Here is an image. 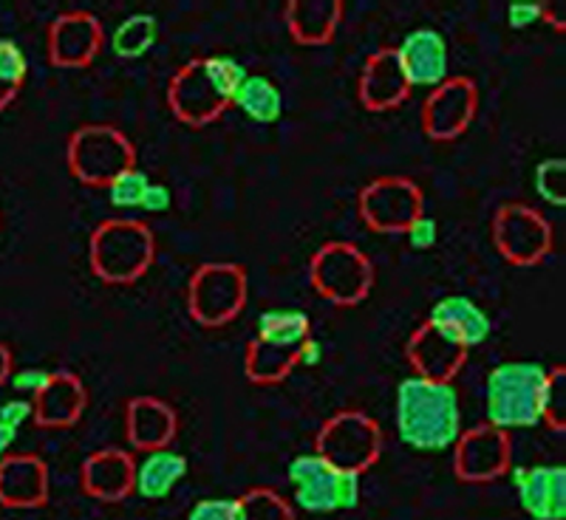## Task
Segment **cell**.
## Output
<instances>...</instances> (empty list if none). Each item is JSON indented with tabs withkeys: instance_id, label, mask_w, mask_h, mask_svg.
I'll use <instances>...</instances> for the list:
<instances>
[{
	"instance_id": "obj_16",
	"label": "cell",
	"mask_w": 566,
	"mask_h": 520,
	"mask_svg": "<svg viewBox=\"0 0 566 520\" xmlns=\"http://www.w3.org/2000/svg\"><path fill=\"white\" fill-rule=\"evenodd\" d=\"M515 495L524 512L533 520L566 518V469L560 464L538 467H510Z\"/></svg>"
},
{
	"instance_id": "obj_27",
	"label": "cell",
	"mask_w": 566,
	"mask_h": 520,
	"mask_svg": "<svg viewBox=\"0 0 566 520\" xmlns=\"http://www.w3.org/2000/svg\"><path fill=\"white\" fill-rule=\"evenodd\" d=\"M297 351L301 348H281L270 342L252 340L247 346L244 371L247 380L255 385H277L297 368Z\"/></svg>"
},
{
	"instance_id": "obj_21",
	"label": "cell",
	"mask_w": 566,
	"mask_h": 520,
	"mask_svg": "<svg viewBox=\"0 0 566 520\" xmlns=\"http://www.w3.org/2000/svg\"><path fill=\"white\" fill-rule=\"evenodd\" d=\"M32 422L38 427L63 431V427H74L80 422L85 405H88V391L77 373L52 371V382L32 399Z\"/></svg>"
},
{
	"instance_id": "obj_18",
	"label": "cell",
	"mask_w": 566,
	"mask_h": 520,
	"mask_svg": "<svg viewBox=\"0 0 566 520\" xmlns=\"http://www.w3.org/2000/svg\"><path fill=\"white\" fill-rule=\"evenodd\" d=\"M176 433H179V416L168 402L156 396H136L125 405V438L134 450H165L174 444Z\"/></svg>"
},
{
	"instance_id": "obj_1",
	"label": "cell",
	"mask_w": 566,
	"mask_h": 520,
	"mask_svg": "<svg viewBox=\"0 0 566 520\" xmlns=\"http://www.w3.org/2000/svg\"><path fill=\"white\" fill-rule=\"evenodd\" d=\"M394 424L399 442L417 453L453 450L462 436V402L453 382L408 376L397 385Z\"/></svg>"
},
{
	"instance_id": "obj_36",
	"label": "cell",
	"mask_w": 566,
	"mask_h": 520,
	"mask_svg": "<svg viewBox=\"0 0 566 520\" xmlns=\"http://www.w3.org/2000/svg\"><path fill=\"white\" fill-rule=\"evenodd\" d=\"M187 520H239V503L235 498H205L193 503Z\"/></svg>"
},
{
	"instance_id": "obj_10",
	"label": "cell",
	"mask_w": 566,
	"mask_h": 520,
	"mask_svg": "<svg viewBox=\"0 0 566 520\" xmlns=\"http://www.w3.org/2000/svg\"><path fill=\"white\" fill-rule=\"evenodd\" d=\"M493 241L513 266H535L553 252V226L533 206L510 201L495 210Z\"/></svg>"
},
{
	"instance_id": "obj_13",
	"label": "cell",
	"mask_w": 566,
	"mask_h": 520,
	"mask_svg": "<svg viewBox=\"0 0 566 520\" xmlns=\"http://www.w3.org/2000/svg\"><path fill=\"white\" fill-rule=\"evenodd\" d=\"M479 108L476 83L470 77H448L428 94L422 105V128L437 141H453L470 128Z\"/></svg>"
},
{
	"instance_id": "obj_3",
	"label": "cell",
	"mask_w": 566,
	"mask_h": 520,
	"mask_svg": "<svg viewBox=\"0 0 566 520\" xmlns=\"http://www.w3.org/2000/svg\"><path fill=\"white\" fill-rule=\"evenodd\" d=\"M549 368L533 360L495 365L484 380V416L495 431H533L541 424V391Z\"/></svg>"
},
{
	"instance_id": "obj_29",
	"label": "cell",
	"mask_w": 566,
	"mask_h": 520,
	"mask_svg": "<svg viewBox=\"0 0 566 520\" xmlns=\"http://www.w3.org/2000/svg\"><path fill=\"white\" fill-rule=\"evenodd\" d=\"M156 40H159V20L148 12H139L125 18L114 29V34L108 40V49L116 60L134 63V60H142L154 49Z\"/></svg>"
},
{
	"instance_id": "obj_6",
	"label": "cell",
	"mask_w": 566,
	"mask_h": 520,
	"mask_svg": "<svg viewBox=\"0 0 566 520\" xmlns=\"http://www.w3.org/2000/svg\"><path fill=\"white\" fill-rule=\"evenodd\" d=\"M69 170L85 187H108L116 176L136 168V148L111 125H83L69 139Z\"/></svg>"
},
{
	"instance_id": "obj_42",
	"label": "cell",
	"mask_w": 566,
	"mask_h": 520,
	"mask_svg": "<svg viewBox=\"0 0 566 520\" xmlns=\"http://www.w3.org/2000/svg\"><path fill=\"white\" fill-rule=\"evenodd\" d=\"M12 371H14L12 351H9V346H3V342H0V385H7L9 376H12Z\"/></svg>"
},
{
	"instance_id": "obj_32",
	"label": "cell",
	"mask_w": 566,
	"mask_h": 520,
	"mask_svg": "<svg viewBox=\"0 0 566 520\" xmlns=\"http://www.w3.org/2000/svg\"><path fill=\"white\" fill-rule=\"evenodd\" d=\"M564 391H566V368L553 365L549 376L541 391V424H547L553 433L566 431V405H564Z\"/></svg>"
},
{
	"instance_id": "obj_22",
	"label": "cell",
	"mask_w": 566,
	"mask_h": 520,
	"mask_svg": "<svg viewBox=\"0 0 566 520\" xmlns=\"http://www.w3.org/2000/svg\"><path fill=\"white\" fill-rule=\"evenodd\" d=\"M411 85L399 68V60L394 49H380L366 60L360 74V103L368 110H391L399 108L411 97Z\"/></svg>"
},
{
	"instance_id": "obj_15",
	"label": "cell",
	"mask_w": 566,
	"mask_h": 520,
	"mask_svg": "<svg viewBox=\"0 0 566 520\" xmlns=\"http://www.w3.org/2000/svg\"><path fill=\"white\" fill-rule=\"evenodd\" d=\"M399 60V68L406 74L411 88H439L451 77V54H448V40L442 32L431 26L413 29L402 38V43L394 49Z\"/></svg>"
},
{
	"instance_id": "obj_33",
	"label": "cell",
	"mask_w": 566,
	"mask_h": 520,
	"mask_svg": "<svg viewBox=\"0 0 566 520\" xmlns=\"http://www.w3.org/2000/svg\"><path fill=\"white\" fill-rule=\"evenodd\" d=\"M148 184H150V176L142 168L125 170L123 176H116V179L105 187L108 204L114 206V210H139Z\"/></svg>"
},
{
	"instance_id": "obj_12",
	"label": "cell",
	"mask_w": 566,
	"mask_h": 520,
	"mask_svg": "<svg viewBox=\"0 0 566 520\" xmlns=\"http://www.w3.org/2000/svg\"><path fill=\"white\" fill-rule=\"evenodd\" d=\"M510 467H513L510 433L495 431L490 424L462 431V436L453 444V473L459 481L490 484L507 476Z\"/></svg>"
},
{
	"instance_id": "obj_11",
	"label": "cell",
	"mask_w": 566,
	"mask_h": 520,
	"mask_svg": "<svg viewBox=\"0 0 566 520\" xmlns=\"http://www.w3.org/2000/svg\"><path fill=\"white\" fill-rule=\"evenodd\" d=\"M422 190L411 179L386 176L360 190V219L374 232L402 235L413 219L422 215Z\"/></svg>"
},
{
	"instance_id": "obj_39",
	"label": "cell",
	"mask_w": 566,
	"mask_h": 520,
	"mask_svg": "<svg viewBox=\"0 0 566 520\" xmlns=\"http://www.w3.org/2000/svg\"><path fill=\"white\" fill-rule=\"evenodd\" d=\"M34 418V405L32 399H7V402H0V424H7L12 431H20L23 424L32 422Z\"/></svg>"
},
{
	"instance_id": "obj_28",
	"label": "cell",
	"mask_w": 566,
	"mask_h": 520,
	"mask_svg": "<svg viewBox=\"0 0 566 520\" xmlns=\"http://www.w3.org/2000/svg\"><path fill=\"white\" fill-rule=\"evenodd\" d=\"M312 337V320L301 309L261 311L255 322V340L281 348H301Z\"/></svg>"
},
{
	"instance_id": "obj_30",
	"label": "cell",
	"mask_w": 566,
	"mask_h": 520,
	"mask_svg": "<svg viewBox=\"0 0 566 520\" xmlns=\"http://www.w3.org/2000/svg\"><path fill=\"white\" fill-rule=\"evenodd\" d=\"M29 77V60L14 40L0 38V110L18 99Z\"/></svg>"
},
{
	"instance_id": "obj_20",
	"label": "cell",
	"mask_w": 566,
	"mask_h": 520,
	"mask_svg": "<svg viewBox=\"0 0 566 520\" xmlns=\"http://www.w3.org/2000/svg\"><path fill=\"white\" fill-rule=\"evenodd\" d=\"M134 456L116 447L91 453L80 469L83 492L103 503L125 501L128 495H134Z\"/></svg>"
},
{
	"instance_id": "obj_41",
	"label": "cell",
	"mask_w": 566,
	"mask_h": 520,
	"mask_svg": "<svg viewBox=\"0 0 566 520\" xmlns=\"http://www.w3.org/2000/svg\"><path fill=\"white\" fill-rule=\"evenodd\" d=\"M323 362V342L310 337L303 340L301 351H297V368H317Z\"/></svg>"
},
{
	"instance_id": "obj_35",
	"label": "cell",
	"mask_w": 566,
	"mask_h": 520,
	"mask_svg": "<svg viewBox=\"0 0 566 520\" xmlns=\"http://www.w3.org/2000/svg\"><path fill=\"white\" fill-rule=\"evenodd\" d=\"M549 7L547 3H538V0H513L507 3V26L515 32H524V29H533L535 23L547 20Z\"/></svg>"
},
{
	"instance_id": "obj_37",
	"label": "cell",
	"mask_w": 566,
	"mask_h": 520,
	"mask_svg": "<svg viewBox=\"0 0 566 520\" xmlns=\"http://www.w3.org/2000/svg\"><path fill=\"white\" fill-rule=\"evenodd\" d=\"M402 235H406V241H408V246H411V250H417V252H428V250H433V246H437V241H439V224H437V219H431V215H419V219H413L411 224H408V230L402 232Z\"/></svg>"
},
{
	"instance_id": "obj_4",
	"label": "cell",
	"mask_w": 566,
	"mask_h": 520,
	"mask_svg": "<svg viewBox=\"0 0 566 520\" xmlns=\"http://www.w3.org/2000/svg\"><path fill=\"white\" fill-rule=\"evenodd\" d=\"M91 269L111 286H130L150 269L156 238L148 224L130 219L103 221L88 244Z\"/></svg>"
},
{
	"instance_id": "obj_23",
	"label": "cell",
	"mask_w": 566,
	"mask_h": 520,
	"mask_svg": "<svg viewBox=\"0 0 566 520\" xmlns=\"http://www.w3.org/2000/svg\"><path fill=\"white\" fill-rule=\"evenodd\" d=\"M424 320L431 322V326L442 328L444 335H451L453 340L462 342L468 351L470 348L484 346L490 340V335H493V320H490V315L468 295L442 297V300L433 303Z\"/></svg>"
},
{
	"instance_id": "obj_26",
	"label": "cell",
	"mask_w": 566,
	"mask_h": 520,
	"mask_svg": "<svg viewBox=\"0 0 566 520\" xmlns=\"http://www.w3.org/2000/svg\"><path fill=\"white\" fill-rule=\"evenodd\" d=\"M232 108L258 125H275L283 116V94L266 74H247L232 97Z\"/></svg>"
},
{
	"instance_id": "obj_38",
	"label": "cell",
	"mask_w": 566,
	"mask_h": 520,
	"mask_svg": "<svg viewBox=\"0 0 566 520\" xmlns=\"http://www.w3.org/2000/svg\"><path fill=\"white\" fill-rule=\"evenodd\" d=\"M49 382H52V371H45V368H20V371H12L7 385L14 393H23V396L34 399Z\"/></svg>"
},
{
	"instance_id": "obj_34",
	"label": "cell",
	"mask_w": 566,
	"mask_h": 520,
	"mask_svg": "<svg viewBox=\"0 0 566 520\" xmlns=\"http://www.w3.org/2000/svg\"><path fill=\"white\" fill-rule=\"evenodd\" d=\"M564 170H566V161L560 159V156H549V159L535 165V173H533L535 193L553 206H564Z\"/></svg>"
},
{
	"instance_id": "obj_9",
	"label": "cell",
	"mask_w": 566,
	"mask_h": 520,
	"mask_svg": "<svg viewBox=\"0 0 566 520\" xmlns=\"http://www.w3.org/2000/svg\"><path fill=\"white\" fill-rule=\"evenodd\" d=\"M312 286L335 306L352 309L371 291L374 266L354 244H326L312 257Z\"/></svg>"
},
{
	"instance_id": "obj_8",
	"label": "cell",
	"mask_w": 566,
	"mask_h": 520,
	"mask_svg": "<svg viewBox=\"0 0 566 520\" xmlns=\"http://www.w3.org/2000/svg\"><path fill=\"white\" fill-rule=\"evenodd\" d=\"M247 272L239 264H205L187 286V309L199 326L221 328L247 306Z\"/></svg>"
},
{
	"instance_id": "obj_17",
	"label": "cell",
	"mask_w": 566,
	"mask_h": 520,
	"mask_svg": "<svg viewBox=\"0 0 566 520\" xmlns=\"http://www.w3.org/2000/svg\"><path fill=\"white\" fill-rule=\"evenodd\" d=\"M406 357L413 368V376L437 382H453L468 360V348L451 335H444L442 328L431 326L424 320L411 335L406 346Z\"/></svg>"
},
{
	"instance_id": "obj_24",
	"label": "cell",
	"mask_w": 566,
	"mask_h": 520,
	"mask_svg": "<svg viewBox=\"0 0 566 520\" xmlns=\"http://www.w3.org/2000/svg\"><path fill=\"white\" fill-rule=\"evenodd\" d=\"M340 20V0H292L286 3V26H290L292 40L303 45L332 43Z\"/></svg>"
},
{
	"instance_id": "obj_5",
	"label": "cell",
	"mask_w": 566,
	"mask_h": 520,
	"mask_svg": "<svg viewBox=\"0 0 566 520\" xmlns=\"http://www.w3.org/2000/svg\"><path fill=\"white\" fill-rule=\"evenodd\" d=\"M292 489H295V507L310 514H335L357 509L363 498L360 476L337 469L317 453L295 456L286 467Z\"/></svg>"
},
{
	"instance_id": "obj_19",
	"label": "cell",
	"mask_w": 566,
	"mask_h": 520,
	"mask_svg": "<svg viewBox=\"0 0 566 520\" xmlns=\"http://www.w3.org/2000/svg\"><path fill=\"white\" fill-rule=\"evenodd\" d=\"M49 503V464L34 453H14L0 464V507L38 509Z\"/></svg>"
},
{
	"instance_id": "obj_7",
	"label": "cell",
	"mask_w": 566,
	"mask_h": 520,
	"mask_svg": "<svg viewBox=\"0 0 566 520\" xmlns=\"http://www.w3.org/2000/svg\"><path fill=\"white\" fill-rule=\"evenodd\" d=\"M315 453L332 467L363 476L382 453L380 424L360 411L335 413L317 433Z\"/></svg>"
},
{
	"instance_id": "obj_31",
	"label": "cell",
	"mask_w": 566,
	"mask_h": 520,
	"mask_svg": "<svg viewBox=\"0 0 566 520\" xmlns=\"http://www.w3.org/2000/svg\"><path fill=\"white\" fill-rule=\"evenodd\" d=\"M239 520H295V509L281 492L270 487H255L235 498Z\"/></svg>"
},
{
	"instance_id": "obj_2",
	"label": "cell",
	"mask_w": 566,
	"mask_h": 520,
	"mask_svg": "<svg viewBox=\"0 0 566 520\" xmlns=\"http://www.w3.org/2000/svg\"><path fill=\"white\" fill-rule=\"evenodd\" d=\"M250 71L235 57H199L190 60L181 71H176L168 88V105L190 128H205L216 123L227 108H232V97Z\"/></svg>"
},
{
	"instance_id": "obj_25",
	"label": "cell",
	"mask_w": 566,
	"mask_h": 520,
	"mask_svg": "<svg viewBox=\"0 0 566 520\" xmlns=\"http://www.w3.org/2000/svg\"><path fill=\"white\" fill-rule=\"evenodd\" d=\"M187 469H190L187 456L170 450V447L145 453L134 467V492L145 501H161L174 492L176 484L185 481Z\"/></svg>"
},
{
	"instance_id": "obj_40",
	"label": "cell",
	"mask_w": 566,
	"mask_h": 520,
	"mask_svg": "<svg viewBox=\"0 0 566 520\" xmlns=\"http://www.w3.org/2000/svg\"><path fill=\"white\" fill-rule=\"evenodd\" d=\"M170 206H174V193H170V187L161 184V181H150L139 210L150 212V215H165Z\"/></svg>"
},
{
	"instance_id": "obj_14",
	"label": "cell",
	"mask_w": 566,
	"mask_h": 520,
	"mask_svg": "<svg viewBox=\"0 0 566 520\" xmlns=\"http://www.w3.org/2000/svg\"><path fill=\"white\" fill-rule=\"evenodd\" d=\"M105 45V29L94 14H60L49 29V63L54 68H85Z\"/></svg>"
},
{
	"instance_id": "obj_43",
	"label": "cell",
	"mask_w": 566,
	"mask_h": 520,
	"mask_svg": "<svg viewBox=\"0 0 566 520\" xmlns=\"http://www.w3.org/2000/svg\"><path fill=\"white\" fill-rule=\"evenodd\" d=\"M18 442V431H12V427H7V424H0V464H3V458L12 456V444Z\"/></svg>"
}]
</instances>
